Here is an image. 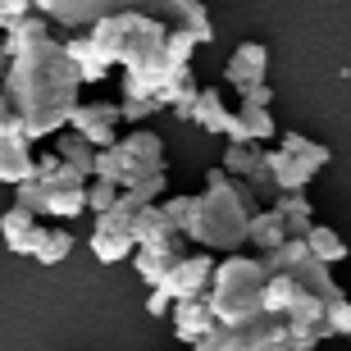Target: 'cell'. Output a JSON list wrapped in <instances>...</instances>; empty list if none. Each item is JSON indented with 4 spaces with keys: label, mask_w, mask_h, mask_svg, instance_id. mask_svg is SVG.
I'll return each instance as SVG.
<instances>
[{
    "label": "cell",
    "mask_w": 351,
    "mask_h": 351,
    "mask_svg": "<svg viewBox=\"0 0 351 351\" xmlns=\"http://www.w3.org/2000/svg\"><path fill=\"white\" fill-rule=\"evenodd\" d=\"M78 69L69 60L64 41L41 37L32 46L10 55V69L0 78V91L10 101V114L23 123L27 142H41L46 132H60L69 123V110L78 105Z\"/></svg>",
    "instance_id": "obj_1"
},
{
    "label": "cell",
    "mask_w": 351,
    "mask_h": 351,
    "mask_svg": "<svg viewBox=\"0 0 351 351\" xmlns=\"http://www.w3.org/2000/svg\"><path fill=\"white\" fill-rule=\"evenodd\" d=\"M87 41L96 46V55H101L105 64H119L123 73H146V69H156L160 60L187 64L192 51L201 46L187 27H173L169 19H160V14H151V10L101 14V19L87 27Z\"/></svg>",
    "instance_id": "obj_2"
},
{
    "label": "cell",
    "mask_w": 351,
    "mask_h": 351,
    "mask_svg": "<svg viewBox=\"0 0 351 351\" xmlns=\"http://www.w3.org/2000/svg\"><path fill=\"white\" fill-rule=\"evenodd\" d=\"M256 210V196L242 178L223 169L206 173V192L192 196V215L182 223L187 242H201L206 251H237L247 242V219Z\"/></svg>",
    "instance_id": "obj_3"
},
{
    "label": "cell",
    "mask_w": 351,
    "mask_h": 351,
    "mask_svg": "<svg viewBox=\"0 0 351 351\" xmlns=\"http://www.w3.org/2000/svg\"><path fill=\"white\" fill-rule=\"evenodd\" d=\"M41 19L51 23H64V27H91L101 14H114V10H151L160 19H169L173 27H187L201 46L215 37L210 27V14L201 0H27Z\"/></svg>",
    "instance_id": "obj_4"
},
{
    "label": "cell",
    "mask_w": 351,
    "mask_h": 351,
    "mask_svg": "<svg viewBox=\"0 0 351 351\" xmlns=\"http://www.w3.org/2000/svg\"><path fill=\"white\" fill-rule=\"evenodd\" d=\"M265 278H269V269H265L261 256H237V251H228L223 261H215V274H210L201 297H206V306L215 311L219 324L233 328L242 319H251V315H261Z\"/></svg>",
    "instance_id": "obj_5"
},
{
    "label": "cell",
    "mask_w": 351,
    "mask_h": 351,
    "mask_svg": "<svg viewBox=\"0 0 351 351\" xmlns=\"http://www.w3.org/2000/svg\"><path fill=\"white\" fill-rule=\"evenodd\" d=\"M19 206H27L32 215H60V219H78L87 210V173H78L73 165H60L55 178H32L14 182Z\"/></svg>",
    "instance_id": "obj_6"
},
{
    "label": "cell",
    "mask_w": 351,
    "mask_h": 351,
    "mask_svg": "<svg viewBox=\"0 0 351 351\" xmlns=\"http://www.w3.org/2000/svg\"><path fill=\"white\" fill-rule=\"evenodd\" d=\"M265 269H283L292 274V283L301 287V292H315V297H342V287L333 283V274H328V265L319 261V256H311V247H306V237H283L278 247H269L261 256Z\"/></svg>",
    "instance_id": "obj_7"
},
{
    "label": "cell",
    "mask_w": 351,
    "mask_h": 351,
    "mask_svg": "<svg viewBox=\"0 0 351 351\" xmlns=\"http://www.w3.org/2000/svg\"><path fill=\"white\" fill-rule=\"evenodd\" d=\"M114 182L119 187H142V182H165V142L156 132H128L114 142Z\"/></svg>",
    "instance_id": "obj_8"
},
{
    "label": "cell",
    "mask_w": 351,
    "mask_h": 351,
    "mask_svg": "<svg viewBox=\"0 0 351 351\" xmlns=\"http://www.w3.org/2000/svg\"><path fill=\"white\" fill-rule=\"evenodd\" d=\"M210 274H215V256L210 251H182L178 261L165 269V278H160V292H169L173 301H182V297H201L206 292V283H210Z\"/></svg>",
    "instance_id": "obj_9"
},
{
    "label": "cell",
    "mask_w": 351,
    "mask_h": 351,
    "mask_svg": "<svg viewBox=\"0 0 351 351\" xmlns=\"http://www.w3.org/2000/svg\"><path fill=\"white\" fill-rule=\"evenodd\" d=\"M233 333V351H287V319L283 315H251L242 324L228 328Z\"/></svg>",
    "instance_id": "obj_10"
},
{
    "label": "cell",
    "mask_w": 351,
    "mask_h": 351,
    "mask_svg": "<svg viewBox=\"0 0 351 351\" xmlns=\"http://www.w3.org/2000/svg\"><path fill=\"white\" fill-rule=\"evenodd\" d=\"M64 128L82 132L91 146H110V142H114V128H119V105H114V101L73 105V110H69V123H64Z\"/></svg>",
    "instance_id": "obj_11"
},
{
    "label": "cell",
    "mask_w": 351,
    "mask_h": 351,
    "mask_svg": "<svg viewBox=\"0 0 351 351\" xmlns=\"http://www.w3.org/2000/svg\"><path fill=\"white\" fill-rule=\"evenodd\" d=\"M128 237H132V247H187V237L169 223V215L160 210V201H146V206L132 215Z\"/></svg>",
    "instance_id": "obj_12"
},
{
    "label": "cell",
    "mask_w": 351,
    "mask_h": 351,
    "mask_svg": "<svg viewBox=\"0 0 351 351\" xmlns=\"http://www.w3.org/2000/svg\"><path fill=\"white\" fill-rule=\"evenodd\" d=\"M32 173V142L23 137V123L10 114L0 132V182H23Z\"/></svg>",
    "instance_id": "obj_13"
},
{
    "label": "cell",
    "mask_w": 351,
    "mask_h": 351,
    "mask_svg": "<svg viewBox=\"0 0 351 351\" xmlns=\"http://www.w3.org/2000/svg\"><path fill=\"white\" fill-rule=\"evenodd\" d=\"M228 142H274L278 128H274L269 119V105H256V101H242L228 119V128H223Z\"/></svg>",
    "instance_id": "obj_14"
},
{
    "label": "cell",
    "mask_w": 351,
    "mask_h": 351,
    "mask_svg": "<svg viewBox=\"0 0 351 351\" xmlns=\"http://www.w3.org/2000/svg\"><path fill=\"white\" fill-rule=\"evenodd\" d=\"M169 319H173V333H178V342H187L192 347L201 333H210V328L219 324L215 319V311L206 306V297H182L169 306Z\"/></svg>",
    "instance_id": "obj_15"
},
{
    "label": "cell",
    "mask_w": 351,
    "mask_h": 351,
    "mask_svg": "<svg viewBox=\"0 0 351 351\" xmlns=\"http://www.w3.org/2000/svg\"><path fill=\"white\" fill-rule=\"evenodd\" d=\"M265 69H269V51L261 41H242L233 51V60H228V69H223V78H228L233 91H242L251 82H265Z\"/></svg>",
    "instance_id": "obj_16"
},
{
    "label": "cell",
    "mask_w": 351,
    "mask_h": 351,
    "mask_svg": "<svg viewBox=\"0 0 351 351\" xmlns=\"http://www.w3.org/2000/svg\"><path fill=\"white\" fill-rule=\"evenodd\" d=\"M228 119H233V110L223 105V91H215V87H201V91H196V101H192V114H187V123H196L201 132H215V137H223Z\"/></svg>",
    "instance_id": "obj_17"
},
{
    "label": "cell",
    "mask_w": 351,
    "mask_h": 351,
    "mask_svg": "<svg viewBox=\"0 0 351 351\" xmlns=\"http://www.w3.org/2000/svg\"><path fill=\"white\" fill-rule=\"evenodd\" d=\"M265 160H269V173H274V187H278V192H306V182L315 178L306 165H297L292 156H283L278 146H274V151L265 146Z\"/></svg>",
    "instance_id": "obj_18"
},
{
    "label": "cell",
    "mask_w": 351,
    "mask_h": 351,
    "mask_svg": "<svg viewBox=\"0 0 351 351\" xmlns=\"http://www.w3.org/2000/svg\"><path fill=\"white\" fill-rule=\"evenodd\" d=\"M274 210H278V219H283V233L287 237H306V228L315 223L306 192H278V196H274Z\"/></svg>",
    "instance_id": "obj_19"
},
{
    "label": "cell",
    "mask_w": 351,
    "mask_h": 351,
    "mask_svg": "<svg viewBox=\"0 0 351 351\" xmlns=\"http://www.w3.org/2000/svg\"><path fill=\"white\" fill-rule=\"evenodd\" d=\"M278 151L283 156H292L297 165H306L311 173H319L328 165V146H319V142H311V137H301V132H278Z\"/></svg>",
    "instance_id": "obj_20"
},
{
    "label": "cell",
    "mask_w": 351,
    "mask_h": 351,
    "mask_svg": "<svg viewBox=\"0 0 351 351\" xmlns=\"http://www.w3.org/2000/svg\"><path fill=\"white\" fill-rule=\"evenodd\" d=\"M64 51H69V60H73V69H78V78H82V82H101L105 73H110V64H105L101 55H96V46L87 41V32L69 37V41H64Z\"/></svg>",
    "instance_id": "obj_21"
},
{
    "label": "cell",
    "mask_w": 351,
    "mask_h": 351,
    "mask_svg": "<svg viewBox=\"0 0 351 351\" xmlns=\"http://www.w3.org/2000/svg\"><path fill=\"white\" fill-rule=\"evenodd\" d=\"M182 251L187 247H132V261H137V274L146 278V287H156L160 278H165V269L178 261Z\"/></svg>",
    "instance_id": "obj_22"
},
{
    "label": "cell",
    "mask_w": 351,
    "mask_h": 351,
    "mask_svg": "<svg viewBox=\"0 0 351 351\" xmlns=\"http://www.w3.org/2000/svg\"><path fill=\"white\" fill-rule=\"evenodd\" d=\"M283 219H278V210H251V219H247V242H256V247H261V256L269 247H278V242H283Z\"/></svg>",
    "instance_id": "obj_23"
},
{
    "label": "cell",
    "mask_w": 351,
    "mask_h": 351,
    "mask_svg": "<svg viewBox=\"0 0 351 351\" xmlns=\"http://www.w3.org/2000/svg\"><path fill=\"white\" fill-rule=\"evenodd\" d=\"M292 297H297V283H292V274L269 269V278H265V292H261V311L283 315L287 306H292Z\"/></svg>",
    "instance_id": "obj_24"
},
{
    "label": "cell",
    "mask_w": 351,
    "mask_h": 351,
    "mask_svg": "<svg viewBox=\"0 0 351 351\" xmlns=\"http://www.w3.org/2000/svg\"><path fill=\"white\" fill-rule=\"evenodd\" d=\"M306 247H311V256H319L324 265L347 261V242H342L333 228H324V223H311V228H306Z\"/></svg>",
    "instance_id": "obj_25"
},
{
    "label": "cell",
    "mask_w": 351,
    "mask_h": 351,
    "mask_svg": "<svg viewBox=\"0 0 351 351\" xmlns=\"http://www.w3.org/2000/svg\"><path fill=\"white\" fill-rule=\"evenodd\" d=\"M55 156L73 165L78 173H91V156H96V146L82 137V132H60V146H55Z\"/></svg>",
    "instance_id": "obj_26"
},
{
    "label": "cell",
    "mask_w": 351,
    "mask_h": 351,
    "mask_svg": "<svg viewBox=\"0 0 351 351\" xmlns=\"http://www.w3.org/2000/svg\"><path fill=\"white\" fill-rule=\"evenodd\" d=\"M91 256L101 265H119V261H128L132 256V237H114V233H91Z\"/></svg>",
    "instance_id": "obj_27"
},
{
    "label": "cell",
    "mask_w": 351,
    "mask_h": 351,
    "mask_svg": "<svg viewBox=\"0 0 351 351\" xmlns=\"http://www.w3.org/2000/svg\"><path fill=\"white\" fill-rule=\"evenodd\" d=\"M69 251H73V233H64V228H46V237H41V247L32 251L41 265H60L69 261Z\"/></svg>",
    "instance_id": "obj_28"
},
{
    "label": "cell",
    "mask_w": 351,
    "mask_h": 351,
    "mask_svg": "<svg viewBox=\"0 0 351 351\" xmlns=\"http://www.w3.org/2000/svg\"><path fill=\"white\" fill-rule=\"evenodd\" d=\"M265 142H228V151H223V173H233V178H242V173L256 165V156H261Z\"/></svg>",
    "instance_id": "obj_29"
},
{
    "label": "cell",
    "mask_w": 351,
    "mask_h": 351,
    "mask_svg": "<svg viewBox=\"0 0 351 351\" xmlns=\"http://www.w3.org/2000/svg\"><path fill=\"white\" fill-rule=\"evenodd\" d=\"M32 223H37V215H32L27 206H19V201H14V206L0 215V237H5V247H14V242H19V237H23Z\"/></svg>",
    "instance_id": "obj_30"
},
{
    "label": "cell",
    "mask_w": 351,
    "mask_h": 351,
    "mask_svg": "<svg viewBox=\"0 0 351 351\" xmlns=\"http://www.w3.org/2000/svg\"><path fill=\"white\" fill-rule=\"evenodd\" d=\"M324 324L333 338H351V297H333L324 306Z\"/></svg>",
    "instance_id": "obj_31"
},
{
    "label": "cell",
    "mask_w": 351,
    "mask_h": 351,
    "mask_svg": "<svg viewBox=\"0 0 351 351\" xmlns=\"http://www.w3.org/2000/svg\"><path fill=\"white\" fill-rule=\"evenodd\" d=\"M156 110L160 105L151 101V96H123V101H119V123H146Z\"/></svg>",
    "instance_id": "obj_32"
},
{
    "label": "cell",
    "mask_w": 351,
    "mask_h": 351,
    "mask_svg": "<svg viewBox=\"0 0 351 351\" xmlns=\"http://www.w3.org/2000/svg\"><path fill=\"white\" fill-rule=\"evenodd\" d=\"M114 196H119V182L114 178H96L87 187V210H96V215H101V210L114 206Z\"/></svg>",
    "instance_id": "obj_33"
},
{
    "label": "cell",
    "mask_w": 351,
    "mask_h": 351,
    "mask_svg": "<svg viewBox=\"0 0 351 351\" xmlns=\"http://www.w3.org/2000/svg\"><path fill=\"white\" fill-rule=\"evenodd\" d=\"M192 351H233V333H228V324H215L210 333H201V338L192 342Z\"/></svg>",
    "instance_id": "obj_34"
},
{
    "label": "cell",
    "mask_w": 351,
    "mask_h": 351,
    "mask_svg": "<svg viewBox=\"0 0 351 351\" xmlns=\"http://www.w3.org/2000/svg\"><path fill=\"white\" fill-rule=\"evenodd\" d=\"M41 237H46V228H41V223H32V228H27V233L23 237H19V242H14V256H32V251H37L41 247Z\"/></svg>",
    "instance_id": "obj_35"
},
{
    "label": "cell",
    "mask_w": 351,
    "mask_h": 351,
    "mask_svg": "<svg viewBox=\"0 0 351 351\" xmlns=\"http://www.w3.org/2000/svg\"><path fill=\"white\" fill-rule=\"evenodd\" d=\"M27 10H32L27 0H0V27H10L14 19H23Z\"/></svg>",
    "instance_id": "obj_36"
},
{
    "label": "cell",
    "mask_w": 351,
    "mask_h": 351,
    "mask_svg": "<svg viewBox=\"0 0 351 351\" xmlns=\"http://www.w3.org/2000/svg\"><path fill=\"white\" fill-rule=\"evenodd\" d=\"M169 306H173V297L169 292H160V287H151V301H146V315L156 319V315H169Z\"/></svg>",
    "instance_id": "obj_37"
},
{
    "label": "cell",
    "mask_w": 351,
    "mask_h": 351,
    "mask_svg": "<svg viewBox=\"0 0 351 351\" xmlns=\"http://www.w3.org/2000/svg\"><path fill=\"white\" fill-rule=\"evenodd\" d=\"M237 96H242V101H256V105H269L274 101V91L265 87V82H251V87H242Z\"/></svg>",
    "instance_id": "obj_38"
},
{
    "label": "cell",
    "mask_w": 351,
    "mask_h": 351,
    "mask_svg": "<svg viewBox=\"0 0 351 351\" xmlns=\"http://www.w3.org/2000/svg\"><path fill=\"white\" fill-rule=\"evenodd\" d=\"M5 123H10V101H5V91H0V132H5Z\"/></svg>",
    "instance_id": "obj_39"
},
{
    "label": "cell",
    "mask_w": 351,
    "mask_h": 351,
    "mask_svg": "<svg viewBox=\"0 0 351 351\" xmlns=\"http://www.w3.org/2000/svg\"><path fill=\"white\" fill-rule=\"evenodd\" d=\"M5 69H10V51H5V41H0V78H5Z\"/></svg>",
    "instance_id": "obj_40"
}]
</instances>
